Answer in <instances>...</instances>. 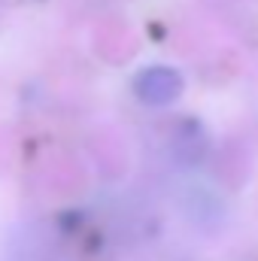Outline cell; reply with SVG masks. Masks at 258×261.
Listing matches in <instances>:
<instances>
[{"label": "cell", "instance_id": "1", "mask_svg": "<svg viewBox=\"0 0 258 261\" xmlns=\"http://www.w3.org/2000/svg\"><path fill=\"white\" fill-rule=\"evenodd\" d=\"M183 82L173 70H164V67H155V70H146L140 79H137V94L146 100V103H170L176 94H179Z\"/></svg>", "mask_w": 258, "mask_h": 261}]
</instances>
